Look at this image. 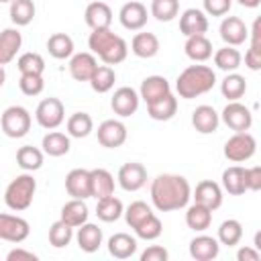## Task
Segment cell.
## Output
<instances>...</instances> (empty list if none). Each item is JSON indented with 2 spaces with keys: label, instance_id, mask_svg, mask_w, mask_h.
<instances>
[{
  "label": "cell",
  "instance_id": "obj_1",
  "mask_svg": "<svg viewBox=\"0 0 261 261\" xmlns=\"http://www.w3.org/2000/svg\"><path fill=\"white\" fill-rule=\"evenodd\" d=\"M151 200L155 208L161 212L179 210L190 200V184L181 175H173V173L157 175L151 184Z\"/></svg>",
  "mask_w": 261,
  "mask_h": 261
},
{
  "label": "cell",
  "instance_id": "obj_2",
  "mask_svg": "<svg viewBox=\"0 0 261 261\" xmlns=\"http://www.w3.org/2000/svg\"><path fill=\"white\" fill-rule=\"evenodd\" d=\"M214 82H216V75H214L212 67H208V65H190L179 73V77L175 82V90L181 98L190 100V98H196V96H202V94L210 92Z\"/></svg>",
  "mask_w": 261,
  "mask_h": 261
},
{
  "label": "cell",
  "instance_id": "obj_3",
  "mask_svg": "<svg viewBox=\"0 0 261 261\" xmlns=\"http://www.w3.org/2000/svg\"><path fill=\"white\" fill-rule=\"evenodd\" d=\"M35 190H37V181L33 175L29 173H22L18 175L16 179H12L6 188V194H4V202L10 210H27L33 202V196H35Z\"/></svg>",
  "mask_w": 261,
  "mask_h": 261
},
{
  "label": "cell",
  "instance_id": "obj_4",
  "mask_svg": "<svg viewBox=\"0 0 261 261\" xmlns=\"http://www.w3.org/2000/svg\"><path fill=\"white\" fill-rule=\"evenodd\" d=\"M0 124H2V130L6 137L20 139L31 128V114L22 106H8L0 118Z\"/></svg>",
  "mask_w": 261,
  "mask_h": 261
},
{
  "label": "cell",
  "instance_id": "obj_5",
  "mask_svg": "<svg viewBox=\"0 0 261 261\" xmlns=\"http://www.w3.org/2000/svg\"><path fill=\"white\" fill-rule=\"evenodd\" d=\"M255 149H257V143L253 135H249L247 130L234 133L224 145V157L234 163H241V161L251 159L255 155Z\"/></svg>",
  "mask_w": 261,
  "mask_h": 261
},
{
  "label": "cell",
  "instance_id": "obj_6",
  "mask_svg": "<svg viewBox=\"0 0 261 261\" xmlns=\"http://www.w3.org/2000/svg\"><path fill=\"white\" fill-rule=\"evenodd\" d=\"M35 116L43 128H57L65 118V108H63L59 98H45L37 106Z\"/></svg>",
  "mask_w": 261,
  "mask_h": 261
},
{
  "label": "cell",
  "instance_id": "obj_7",
  "mask_svg": "<svg viewBox=\"0 0 261 261\" xmlns=\"http://www.w3.org/2000/svg\"><path fill=\"white\" fill-rule=\"evenodd\" d=\"M222 120L228 128L237 130V133H243V130H249L251 124H253V114L247 106L239 104L237 100L234 102H228L222 110Z\"/></svg>",
  "mask_w": 261,
  "mask_h": 261
},
{
  "label": "cell",
  "instance_id": "obj_8",
  "mask_svg": "<svg viewBox=\"0 0 261 261\" xmlns=\"http://www.w3.org/2000/svg\"><path fill=\"white\" fill-rule=\"evenodd\" d=\"M29 232L31 228L24 218L12 214H0V239L10 243H22L29 237Z\"/></svg>",
  "mask_w": 261,
  "mask_h": 261
},
{
  "label": "cell",
  "instance_id": "obj_9",
  "mask_svg": "<svg viewBox=\"0 0 261 261\" xmlns=\"http://www.w3.org/2000/svg\"><path fill=\"white\" fill-rule=\"evenodd\" d=\"M145 181H147V169L137 161H128L118 169V184L126 192L141 190L145 186Z\"/></svg>",
  "mask_w": 261,
  "mask_h": 261
},
{
  "label": "cell",
  "instance_id": "obj_10",
  "mask_svg": "<svg viewBox=\"0 0 261 261\" xmlns=\"http://www.w3.org/2000/svg\"><path fill=\"white\" fill-rule=\"evenodd\" d=\"M126 141V126L120 120H104L98 126V143L108 149H116Z\"/></svg>",
  "mask_w": 261,
  "mask_h": 261
},
{
  "label": "cell",
  "instance_id": "obj_11",
  "mask_svg": "<svg viewBox=\"0 0 261 261\" xmlns=\"http://www.w3.org/2000/svg\"><path fill=\"white\" fill-rule=\"evenodd\" d=\"M110 106L118 116H130L139 108V94L128 86H122L114 92V96L110 100Z\"/></svg>",
  "mask_w": 261,
  "mask_h": 261
},
{
  "label": "cell",
  "instance_id": "obj_12",
  "mask_svg": "<svg viewBox=\"0 0 261 261\" xmlns=\"http://www.w3.org/2000/svg\"><path fill=\"white\" fill-rule=\"evenodd\" d=\"M179 31L190 37V35H204L208 31V18L202 10L198 8H188L179 16Z\"/></svg>",
  "mask_w": 261,
  "mask_h": 261
},
{
  "label": "cell",
  "instance_id": "obj_13",
  "mask_svg": "<svg viewBox=\"0 0 261 261\" xmlns=\"http://www.w3.org/2000/svg\"><path fill=\"white\" fill-rule=\"evenodd\" d=\"M220 37H222L224 43L234 47V45H241V43L247 41L249 31H247L245 22L239 16H226L222 20V24H220Z\"/></svg>",
  "mask_w": 261,
  "mask_h": 261
},
{
  "label": "cell",
  "instance_id": "obj_14",
  "mask_svg": "<svg viewBox=\"0 0 261 261\" xmlns=\"http://www.w3.org/2000/svg\"><path fill=\"white\" fill-rule=\"evenodd\" d=\"M194 200L198 204H204L206 208L210 210H216L220 208L222 204V190L216 181H210V179H204L196 186V192H194Z\"/></svg>",
  "mask_w": 261,
  "mask_h": 261
},
{
  "label": "cell",
  "instance_id": "obj_15",
  "mask_svg": "<svg viewBox=\"0 0 261 261\" xmlns=\"http://www.w3.org/2000/svg\"><path fill=\"white\" fill-rule=\"evenodd\" d=\"M120 22L128 31H139L147 24V8L141 2H126L120 8Z\"/></svg>",
  "mask_w": 261,
  "mask_h": 261
},
{
  "label": "cell",
  "instance_id": "obj_16",
  "mask_svg": "<svg viewBox=\"0 0 261 261\" xmlns=\"http://www.w3.org/2000/svg\"><path fill=\"white\" fill-rule=\"evenodd\" d=\"M167 94H171V88L163 75H149L141 82V96L139 98H143L147 104H151V102H155Z\"/></svg>",
  "mask_w": 261,
  "mask_h": 261
},
{
  "label": "cell",
  "instance_id": "obj_17",
  "mask_svg": "<svg viewBox=\"0 0 261 261\" xmlns=\"http://www.w3.org/2000/svg\"><path fill=\"white\" fill-rule=\"evenodd\" d=\"M65 190L71 198H90V171L88 169H71L65 177Z\"/></svg>",
  "mask_w": 261,
  "mask_h": 261
},
{
  "label": "cell",
  "instance_id": "obj_18",
  "mask_svg": "<svg viewBox=\"0 0 261 261\" xmlns=\"http://www.w3.org/2000/svg\"><path fill=\"white\" fill-rule=\"evenodd\" d=\"M218 251H220L218 241L212 237H206V234L196 237L190 243V255L196 261H212L218 257Z\"/></svg>",
  "mask_w": 261,
  "mask_h": 261
},
{
  "label": "cell",
  "instance_id": "obj_19",
  "mask_svg": "<svg viewBox=\"0 0 261 261\" xmlns=\"http://www.w3.org/2000/svg\"><path fill=\"white\" fill-rule=\"evenodd\" d=\"M96 67H98V63H96V57L92 53H77L69 61V73L77 82H90Z\"/></svg>",
  "mask_w": 261,
  "mask_h": 261
},
{
  "label": "cell",
  "instance_id": "obj_20",
  "mask_svg": "<svg viewBox=\"0 0 261 261\" xmlns=\"http://www.w3.org/2000/svg\"><path fill=\"white\" fill-rule=\"evenodd\" d=\"M90 194L96 200L114 194V177H112V173L106 171V169H100V167L92 169L90 171Z\"/></svg>",
  "mask_w": 261,
  "mask_h": 261
},
{
  "label": "cell",
  "instance_id": "obj_21",
  "mask_svg": "<svg viewBox=\"0 0 261 261\" xmlns=\"http://www.w3.org/2000/svg\"><path fill=\"white\" fill-rule=\"evenodd\" d=\"M192 124L198 133L202 135H208V133H214L218 128V114L212 106H198L194 112H192Z\"/></svg>",
  "mask_w": 261,
  "mask_h": 261
},
{
  "label": "cell",
  "instance_id": "obj_22",
  "mask_svg": "<svg viewBox=\"0 0 261 261\" xmlns=\"http://www.w3.org/2000/svg\"><path fill=\"white\" fill-rule=\"evenodd\" d=\"M86 22L92 29H108L112 22V10L106 2H92L86 8Z\"/></svg>",
  "mask_w": 261,
  "mask_h": 261
},
{
  "label": "cell",
  "instance_id": "obj_23",
  "mask_svg": "<svg viewBox=\"0 0 261 261\" xmlns=\"http://www.w3.org/2000/svg\"><path fill=\"white\" fill-rule=\"evenodd\" d=\"M137 251V241L126 232H116L108 239V253L114 259H128Z\"/></svg>",
  "mask_w": 261,
  "mask_h": 261
},
{
  "label": "cell",
  "instance_id": "obj_24",
  "mask_svg": "<svg viewBox=\"0 0 261 261\" xmlns=\"http://www.w3.org/2000/svg\"><path fill=\"white\" fill-rule=\"evenodd\" d=\"M22 37L16 29H4L0 33V65H6L8 61L14 59L16 51L20 49Z\"/></svg>",
  "mask_w": 261,
  "mask_h": 261
},
{
  "label": "cell",
  "instance_id": "obj_25",
  "mask_svg": "<svg viewBox=\"0 0 261 261\" xmlns=\"http://www.w3.org/2000/svg\"><path fill=\"white\" fill-rule=\"evenodd\" d=\"M130 47H133V53L137 57L149 59V57L157 55V51H159V39L153 33H137L133 37Z\"/></svg>",
  "mask_w": 261,
  "mask_h": 261
},
{
  "label": "cell",
  "instance_id": "obj_26",
  "mask_svg": "<svg viewBox=\"0 0 261 261\" xmlns=\"http://www.w3.org/2000/svg\"><path fill=\"white\" fill-rule=\"evenodd\" d=\"M186 55L194 61H206L212 55V43L206 35H190L186 41Z\"/></svg>",
  "mask_w": 261,
  "mask_h": 261
},
{
  "label": "cell",
  "instance_id": "obj_27",
  "mask_svg": "<svg viewBox=\"0 0 261 261\" xmlns=\"http://www.w3.org/2000/svg\"><path fill=\"white\" fill-rule=\"evenodd\" d=\"M222 186L228 194L232 196H241L247 192V184H245V167L241 165H232L228 169H224L222 173Z\"/></svg>",
  "mask_w": 261,
  "mask_h": 261
},
{
  "label": "cell",
  "instance_id": "obj_28",
  "mask_svg": "<svg viewBox=\"0 0 261 261\" xmlns=\"http://www.w3.org/2000/svg\"><path fill=\"white\" fill-rule=\"evenodd\" d=\"M61 220L67 222L69 226H82L88 220V206L84 204V200H80V198L69 200L61 208Z\"/></svg>",
  "mask_w": 261,
  "mask_h": 261
},
{
  "label": "cell",
  "instance_id": "obj_29",
  "mask_svg": "<svg viewBox=\"0 0 261 261\" xmlns=\"http://www.w3.org/2000/svg\"><path fill=\"white\" fill-rule=\"evenodd\" d=\"M212 222V210L206 208L204 204H198L194 202L188 212H186V224L192 228V230H206Z\"/></svg>",
  "mask_w": 261,
  "mask_h": 261
},
{
  "label": "cell",
  "instance_id": "obj_30",
  "mask_svg": "<svg viewBox=\"0 0 261 261\" xmlns=\"http://www.w3.org/2000/svg\"><path fill=\"white\" fill-rule=\"evenodd\" d=\"M77 245H80V249L86 251V253L98 251V247L102 245V230H100L96 224L84 222L82 228L77 230Z\"/></svg>",
  "mask_w": 261,
  "mask_h": 261
},
{
  "label": "cell",
  "instance_id": "obj_31",
  "mask_svg": "<svg viewBox=\"0 0 261 261\" xmlns=\"http://www.w3.org/2000/svg\"><path fill=\"white\" fill-rule=\"evenodd\" d=\"M177 110V100L173 98V94H167L151 104H147V112L153 120H169Z\"/></svg>",
  "mask_w": 261,
  "mask_h": 261
},
{
  "label": "cell",
  "instance_id": "obj_32",
  "mask_svg": "<svg viewBox=\"0 0 261 261\" xmlns=\"http://www.w3.org/2000/svg\"><path fill=\"white\" fill-rule=\"evenodd\" d=\"M120 214H122V202H120L118 198H114L112 194L98 200V204H96V216H98L100 220H104V222H114V220L120 218Z\"/></svg>",
  "mask_w": 261,
  "mask_h": 261
},
{
  "label": "cell",
  "instance_id": "obj_33",
  "mask_svg": "<svg viewBox=\"0 0 261 261\" xmlns=\"http://www.w3.org/2000/svg\"><path fill=\"white\" fill-rule=\"evenodd\" d=\"M47 51L55 59H65V57H69L73 53V41L65 33H53L49 37V41H47Z\"/></svg>",
  "mask_w": 261,
  "mask_h": 261
},
{
  "label": "cell",
  "instance_id": "obj_34",
  "mask_svg": "<svg viewBox=\"0 0 261 261\" xmlns=\"http://www.w3.org/2000/svg\"><path fill=\"white\" fill-rule=\"evenodd\" d=\"M43 151L51 157H61L69 151V139L63 133H57V130L47 133L43 137Z\"/></svg>",
  "mask_w": 261,
  "mask_h": 261
},
{
  "label": "cell",
  "instance_id": "obj_35",
  "mask_svg": "<svg viewBox=\"0 0 261 261\" xmlns=\"http://www.w3.org/2000/svg\"><path fill=\"white\" fill-rule=\"evenodd\" d=\"M114 80H116V73H114V69L110 65H98L96 71L90 77V84H92L94 92L104 94V92H108L114 86Z\"/></svg>",
  "mask_w": 261,
  "mask_h": 261
},
{
  "label": "cell",
  "instance_id": "obj_36",
  "mask_svg": "<svg viewBox=\"0 0 261 261\" xmlns=\"http://www.w3.org/2000/svg\"><path fill=\"white\" fill-rule=\"evenodd\" d=\"M94 128V122H92V116L88 112H75L67 118V133L75 139H82V137H88Z\"/></svg>",
  "mask_w": 261,
  "mask_h": 261
},
{
  "label": "cell",
  "instance_id": "obj_37",
  "mask_svg": "<svg viewBox=\"0 0 261 261\" xmlns=\"http://www.w3.org/2000/svg\"><path fill=\"white\" fill-rule=\"evenodd\" d=\"M16 163L27 171H35L43 165V153L33 145H24L16 151Z\"/></svg>",
  "mask_w": 261,
  "mask_h": 261
},
{
  "label": "cell",
  "instance_id": "obj_38",
  "mask_svg": "<svg viewBox=\"0 0 261 261\" xmlns=\"http://www.w3.org/2000/svg\"><path fill=\"white\" fill-rule=\"evenodd\" d=\"M220 90H222V96H224V98H228L230 102H234V100H239V98L245 94V90H247V80H245L243 75H239V73H228V75L222 80Z\"/></svg>",
  "mask_w": 261,
  "mask_h": 261
},
{
  "label": "cell",
  "instance_id": "obj_39",
  "mask_svg": "<svg viewBox=\"0 0 261 261\" xmlns=\"http://www.w3.org/2000/svg\"><path fill=\"white\" fill-rule=\"evenodd\" d=\"M35 16V4L33 0H12L10 2V18L14 24H29Z\"/></svg>",
  "mask_w": 261,
  "mask_h": 261
},
{
  "label": "cell",
  "instance_id": "obj_40",
  "mask_svg": "<svg viewBox=\"0 0 261 261\" xmlns=\"http://www.w3.org/2000/svg\"><path fill=\"white\" fill-rule=\"evenodd\" d=\"M116 37H118V35H114L110 29H92V35H90V39H88V45H90V49L100 57V55L116 41Z\"/></svg>",
  "mask_w": 261,
  "mask_h": 261
},
{
  "label": "cell",
  "instance_id": "obj_41",
  "mask_svg": "<svg viewBox=\"0 0 261 261\" xmlns=\"http://www.w3.org/2000/svg\"><path fill=\"white\" fill-rule=\"evenodd\" d=\"M214 63L222 71H234L241 65V53L234 47L226 45V47H222L214 53Z\"/></svg>",
  "mask_w": 261,
  "mask_h": 261
},
{
  "label": "cell",
  "instance_id": "obj_42",
  "mask_svg": "<svg viewBox=\"0 0 261 261\" xmlns=\"http://www.w3.org/2000/svg\"><path fill=\"white\" fill-rule=\"evenodd\" d=\"M71 237H73V226H69V224L63 222V220L53 222L51 228H49V243H51L53 247H57V249L67 247L69 241H71Z\"/></svg>",
  "mask_w": 261,
  "mask_h": 261
},
{
  "label": "cell",
  "instance_id": "obj_43",
  "mask_svg": "<svg viewBox=\"0 0 261 261\" xmlns=\"http://www.w3.org/2000/svg\"><path fill=\"white\" fill-rule=\"evenodd\" d=\"M241 237H243V226H241L239 220H232V218L230 220H224L220 224V228H218V241L222 245H226V247L237 245L241 241Z\"/></svg>",
  "mask_w": 261,
  "mask_h": 261
},
{
  "label": "cell",
  "instance_id": "obj_44",
  "mask_svg": "<svg viewBox=\"0 0 261 261\" xmlns=\"http://www.w3.org/2000/svg\"><path fill=\"white\" fill-rule=\"evenodd\" d=\"M177 10H179L177 0H153L151 2V14L161 22H169L171 18H175Z\"/></svg>",
  "mask_w": 261,
  "mask_h": 261
},
{
  "label": "cell",
  "instance_id": "obj_45",
  "mask_svg": "<svg viewBox=\"0 0 261 261\" xmlns=\"http://www.w3.org/2000/svg\"><path fill=\"white\" fill-rule=\"evenodd\" d=\"M126 51H128V47H126V41L122 39V37H116V41L100 55V59L106 63V65H116V63H120V61H124V57H126Z\"/></svg>",
  "mask_w": 261,
  "mask_h": 261
},
{
  "label": "cell",
  "instance_id": "obj_46",
  "mask_svg": "<svg viewBox=\"0 0 261 261\" xmlns=\"http://www.w3.org/2000/svg\"><path fill=\"white\" fill-rule=\"evenodd\" d=\"M153 212H151V208L145 204V202H141V200H137V202H133L128 208H126V212H124V218H126V224L130 226V228H137L145 218H149Z\"/></svg>",
  "mask_w": 261,
  "mask_h": 261
},
{
  "label": "cell",
  "instance_id": "obj_47",
  "mask_svg": "<svg viewBox=\"0 0 261 261\" xmlns=\"http://www.w3.org/2000/svg\"><path fill=\"white\" fill-rule=\"evenodd\" d=\"M18 69L20 73H43L45 69V59L39 55V53H22L18 57Z\"/></svg>",
  "mask_w": 261,
  "mask_h": 261
},
{
  "label": "cell",
  "instance_id": "obj_48",
  "mask_svg": "<svg viewBox=\"0 0 261 261\" xmlns=\"http://www.w3.org/2000/svg\"><path fill=\"white\" fill-rule=\"evenodd\" d=\"M161 230H163L161 220H159L155 214H151L149 218H145V220L135 228L137 237H141V239H145V241H153V239H157V237L161 234Z\"/></svg>",
  "mask_w": 261,
  "mask_h": 261
},
{
  "label": "cell",
  "instance_id": "obj_49",
  "mask_svg": "<svg viewBox=\"0 0 261 261\" xmlns=\"http://www.w3.org/2000/svg\"><path fill=\"white\" fill-rule=\"evenodd\" d=\"M18 86H20L22 94H27V96H37V94L43 92L45 82H43V75H39V73H22Z\"/></svg>",
  "mask_w": 261,
  "mask_h": 261
},
{
  "label": "cell",
  "instance_id": "obj_50",
  "mask_svg": "<svg viewBox=\"0 0 261 261\" xmlns=\"http://www.w3.org/2000/svg\"><path fill=\"white\" fill-rule=\"evenodd\" d=\"M204 10L212 16H222L230 10V0H204Z\"/></svg>",
  "mask_w": 261,
  "mask_h": 261
},
{
  "label": "cell",
  "instance_id": "obj_51",
  "mask_svg": "<svg viewBox=\"0 0 261 261\" xmlns=\"http://www.w3.org/2000/svg\"><path fill=\"white\" fill-rule=\"evenodd\" d=\"M245 184H247V190H261V167L255 165V167H249L245 169Z\"/></svg>",
  "mask_w": 261,
  "mask_h": 261
},
{
  "label": "cell",
  "instance_id": "obj_52",
  "mask_svg": "<svg viewBox=\"0 0 261 261\" xmlns=\"http://www.w3.org/2000/svg\"><path fill=\"white\" fill-rule=\"evenodd\" d=\"M167 251L163 249V247H157V245H153V247H149V249H145L143 251V255H141V261H167Z\"/></svg>",
  "mask_w": 261,
  "mask_h": 261
},
{
  "label": "cell",
  "instance_id": "obj_53",
  "mask_svg": "<svg viewBox=\"0 0 261 261\" xmlns=\"http://www.w3.org/2000/svg\"><path fill=\"white\" fill-rule=\"evenodd\" d=\"M245 65H247L249 69H253V71L261 69V49H259V47L251 45V49L245 53Z\"/></svg>",
  "mask_w": 261,
  "mask_h": 261
},
{
  "label": "cell",
  "instance_id": "obj_54",
  "mask_svg": "<svg viewBox=\"0 0 261 261\" xmlns=\"http://www.w3.org/2000/svg\"><path fill=\"white\" fill-rule=\"evenodd\" d=\"M8 261H37V255L31 251H22V249H12L6 257Z\"/></svg>",
  "mask_w": 261,
  "mask_h": 261
},
{
  "label": "cell",
  "instance_id": "obj_55",
  "mask_svg": "<svg viewBox=\"0 0 261 261\" xmlns=\"http://www.w3.org/2000/svg\"><path fill=\"white\" fill-rule=\"evenodd\" d=\"M237 259H239V261H259V259H261V255H259V251H257V249L243 247V249H239Z\"/></svg>",
  "mask_w": 261,
  "mask_h": 261
},
{
  "label": "cell",
  "instance_id": "obj_56",
  "mask_svg": "<svg viewBox=\"0 0 261 261\" xmlns=\"http://www.w3.org/2000/svg\"><path fill=\"white\" fill-rule=\"evenodd\" d=\"M239 2H241L243 6H247V8H257L261 0H239Z\"/></svg>",
  "mask_w": 261,
  "mask_h": 261
},
{
  "label": "cell",
  "instance_id": "obj_57",
  "mask_svg": "<svg viewBox=\"0 0 261 261\" xmlns=\"http://www.w3.org/2000/svg\"><path fill=\"white\" fill-rule=\"evenodd\" d=\"M4 80H6V73H4V67L0 65V88L4 86Z\"/></svg>",
  "mask_w": 261,
  "mask_h": 261
},
{
  "label": "cell",
  "instance_id": "obj_58",
  "mask_svg": "<svg viewBox=\"0 0 261 261\" xmlns=\"http://www.w3.org/2000/svg\"><path fill=\"white\" fill-rule=\"evenodd\" d=\"M0 2H12V0H0Z\"/></svg>",
  "mask_w": 261,
  "mask_h": 261
}]
</instances>
